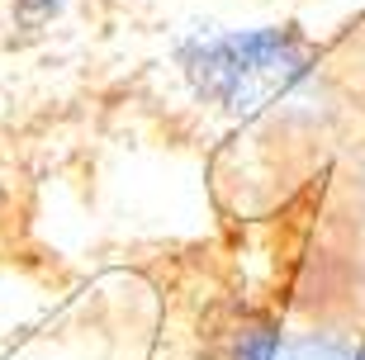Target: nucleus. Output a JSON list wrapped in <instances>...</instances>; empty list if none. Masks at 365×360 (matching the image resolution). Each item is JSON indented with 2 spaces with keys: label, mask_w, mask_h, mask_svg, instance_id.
I'll return each mask as SVG.
<instances>
[{
  "label": "nucleus",
  "mask_w": 365,
  "mask_h": 360,
  "mask_svg": "<svg viewBox=\"0 0 365 360\" xmlns=\"http://www.w3.org/2000/svg\"><path fill=\"white\" fill-rule=\"evenodd\" d=\"M176 62L200 105L228 119H257L318 76L323 48L299 24L195 29L176 48Z\"/></svg>",
  "instance_id": "1"
},
{
  "label": "nucleus",
  "mask_w": 365,
  "mask_h": 360,
  "mask_svg": "<svg viewBox=\"0 0 365 360\" xmlns=\"http://www.w3.org/2000/svg\"><path fill=\"white\" fill-rule=\"evenodd\" d=\"M218 360H365V336L294 332L275 318H242L223 332Z\"/></svg>",
  "instance_id": "2"
},
{
  "label": "nucleus",
  "mask_w": 365,
  "mask_h": 360,
  "mask_svg": "<svg viewBox=\"0 0 365 360\" xmlns=\"http://www.w3.org/2000/svg\"><path fill=\"white\" fill-rule=\"evenodd\" d=\"M14 5H19V19H24V24H48L67 0H14Z\"/></svg>",
  "instance_id": "3"
}]
</instances>
